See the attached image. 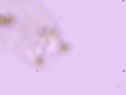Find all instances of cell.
<instances>
[{"label": "cell", "mask_w": 126, "mask_h": 95, "mask_svg": "<svg viewBox=\"0 0 126 95\" xmlns=\"http://www.w3.org/2000/svg\"><path fill=\"white\" fill-rule=\"evenodd\" d=\"M6 25H11L13 24L14 21V19L12 16H8L5 17Z\"/></svg>", "instance_id": "obj_1"}, {"label": "cell", "mask_w": 126, "mask_h": 95, "mask_svg": "<svg viewBox=\"0 0 126 95\" xmlns=\"http://www.w3.org/2000/svg\"><path fill=\"white\" fill-rule=\"evenodd\" d=\"M5 17L0 15V27L5 25Z\"/></svg>", "instance_id": "obj_2"}]
</instances>
